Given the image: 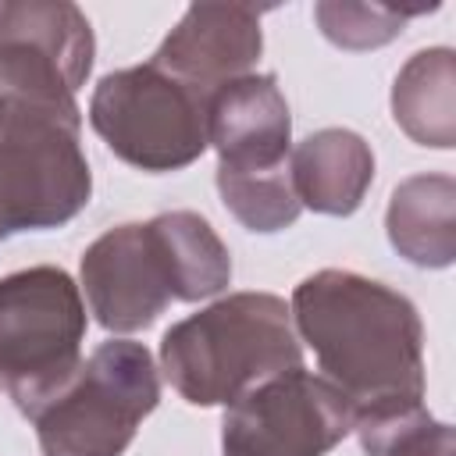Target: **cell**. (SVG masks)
I'll list each match as a JSON object with an SVG mask.
<instances>
[{
	"mask_svg": "<svg viewBox=\"0 0 456 456\" xmlns=\"http://www.w3.org/2000/svg\"><path fill=\"white\" fill-rule=\"evenodd\" d=\"M289 314L356 420L424 406V324L403 292L328 267L296 285Z\"/></svg>",
	"mask_w": 456,
	"mask_h": 456,
	"instance_id": "obj_1",
	"label": "cell"
},
{
	"mask_svg": "<svg viewBox=\"0 0 456 456\" xmlns=\"http://www.w3.org/2000/svg\"><path fill=\"white\" fill-rule=\"evenodd\" d=\"M292 367H303V346L274 292H232L171 324L160 338V370L192 406H232Z\"/></svg>",
	"mask_w": 456,
	"mask_h": 456,
	"instance_id": "obj_2",
	"label": "cell"
},
{
	"mask_svg": "<svg viewBox=\"0 0 456 456\" xmlns=\"http://www.w3.org/2000/svg\"><path fill=\"white\" fill-rule=\"evenodd\" d=\"M78 107L0 100V242L61 228L93 196Z\"/></svg>",
	"mask_w": 456,
	"mask_h": 456,
	"instance_id": "obj_3",
	"label": "cell"
},
{
	"mask_svg": "<svg viewBox=\"0 0 456 456\" xmlns=\"http://www.w3.org/2000/svg\"><path fill=\"white\" fill-rule=\"evenodd\" d=\"M160 403V374L142 342L96 346L36 413L43 456H121Z\"/></svg>",
	"mask_w": 456,
	"mask_h": 456,
	"instance_id": "obj_4",
	"label": "cell"
},
{
	"mask_svg": "<svg viewBox=\"0 0 456 456\" xmlns=\"http://www.w3.org/2000/svg\"><path fill=\"white\" fill-rule=\"evenodd\" d=\"M86 303L61 267L0 278V388L32 417L82 363Z\"/></svg>",
	"mask_w": 456,
	"mask_h": 456,
	"instance_id": "obj_5",
	"label": "cell"
},
{
	"mask_svg": "<svg viewBox=\"0 0 456 456\" xmlns=\"http://www.w3.org/2000/svg\"><path fill=\"white\" fill-rule=\"evenodd\" d=\"M210 96L157 64L110 71L89 100V125L114 157L139 171H178L207 150Z\"/></svg>",
	"mask_w": 456,
	"mask_h": 456,
	"instance_id": "obj_6",
	"label": "cell"
},
{
	"mask_svg": "<svg viewBox=\"0 0 456 456\" xmlns=\"http://www.w3.org/2000/svg\"><path fill=\"white\" fill-rule=\"evenodd\" d=\"M349 399L303 367L274 374L224 410L221 456H324L353 431Z\"/></svg>",
	"mask_w": 456,
	"mask_h": 456,
	"instance_id": "obj_7",
	"label": "cell"
},
{
	"mask_svg": "<svg viewBox=\"0 0 456 456\" xmlns=\"http://www.w3.org/2000/svg\"><path fill=\"white\" fill-rule=\"evenodd\" d=\"M89 18L64 0L0 4V100L78 107L75 93L93 68Z\"/></svg>",
	"mask_w": 456,
	"mask_h": 456,
	"instance_id": "obj_8",
	"label": "cell"
},
{
	"mask_svg": "<svg viewBox=\"0 0 456 456\" xmlns=\"http://www.w3.org/2000/svg\"><path fill=\"white\" fill-rule=\"evenodd\" d=\"M78 274L89 314L114 335L150 328L171 299H182V278L157 217L103 232L82 253Z\"/></svg>",
	"mask_w": 456,
	"mask_h": 456,
	"instance_id": "obj_9",
	"label": "cell"
},
{
	"mask_svg": "<svg viewBox=\"0 0 456 456\" xmlns=\"http://www.w3.org/2000/svg\"><path fill=\"white\" fill-rule=\"evenodd\" d=\"M264 32L260 11L246 4H192L178 18V25L164 36L150 64L167 75L214 93L232 78L249 75L260 61Z\"/></svg>",
	"mask_w": 456,
	"mask_h": 456,
	"instance_id": "obj_10",
	"label": "cell"
},
{
	"mask_svg": "<svg viewBox=\"0 0 456 456\" xmlns=\"http://www.w3.org/2000/svg\"><path fill=\"white\" fill-rule=\"evenodd\" d=\"M207 146L221 171H278L292 153V118L274 75H242L214 89Z\"/></svg>",
	"mask_w": 456,
	"mask_h": 456,
	"instance_id": "obj_11",
	"label": "cell"
},
{
	"mask_svg": "<svg viewBox=\"0 0 456 456\" xmlns=\"http://www.w3.org/2000/svg\"><path fill=\"white\" fill-rule=\"evenodd\" d=\"M289 175L299 207L346 217L363 203L374 182V153L367 139L349 128H321L296 142Z\"/></svg>",
	"mask_w": 456,
	"mask_h": 456,
	"instance_id": "obj_12",
	"label": "cell"
},
{
	"mask_svg": "<svg viewBox=\"0 0 456 456\" xmlns=\"http://www.w3.org/2000/svg\"><path fill=\"white\" fill-rule=\"evenodd\" d=\"M388 242L417 267L456 260V182L449 175H413L395 185L385 214Z\"/></svg>",
	"mask_w": 456,
	"mask_h": 456,
	"instance_id": "obj_13",
	"label": "cell"
},
{
	"mask_svg": "<svg viewBox=\"0 0 456 456\" xmlns=\"http://www.w3.org/2000/svg\"><path fill=\"white\" fill-rule=\"evenodd\" d=\"M392 118L420 146L456 142V53L431 46L413 53L392 82Z\"/></svg>",
	"mask_w": 456,
	"mask_h": 456,
	"instance_id": "obj_14",
	"label": "cell"
},
{
	"mask_svg": "<svg viewBox=\"0 0 456 456\" xmlns=\"http://www.w3.org/2000/svg\"><path fill=\"white\" fill-rule=\"evenodd\" d=\"M217 192L224 210L249 232H281L299 217V200L292 189L289 164L278 171H221Z\"/></svg>",
	"mask_w": 456,
	"mask_h": 456,
	"instance_id": "obj_15",
	"label": "cell"
},
{
	"mask_svg": "<svg viewBox=\"0 0 456 456\" xmlns=\"http://www.w3.org/2000/svg\"><path fill=\"white\" fill-rule=\"evenodd\" d=\"M353 431L367 456H456L452 424L435 420L424 406L360 417Z\"/></svg>",
	"mask_w": 456,
	"mask_h": 456,
	"instance_id": "obj_16",
	"label": "cell"
},
{
	"mask_svg": "<svg viewBox=\"0 0 456 456\" xmlns=\"http://www.w3.org/2000/svg\"><path fill=\"white\" fill-rule=\"evenodd\" d=\"M413 14L417 11H392L381 4H338V0H324L314 7V18H317L324 39H331L342 50L385 46L403 32V25Z\"/></svg>",
	"mask_w": 456,
	"mask_h": 456,
	"instance_id": "obj_17",
	"label": "cell"
}]
</instances>
